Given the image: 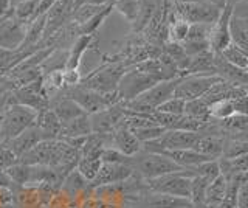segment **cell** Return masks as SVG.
I'll use <instances>...</instances> for the list:
<instances>
[{
	"instance_id": "6da1fadb",
	"label": "cell",
	"mask_w": 248,
	"mask_h": 208,
	"mask_svg": "<svg viewBox=\"0 0 248 208\" xmlns=\"http://www.w3.org/2000/svg\"><path fill=\"white\" fill-rule=\"evenodd\" d=\"M127 165L132 169V174L143 180H149L165 174L183 171L182 166H178L170 159L163 156V154L144 151V149H141L135 156L129 157Z\"/></svg>"
},
{
	"instance_id": "7a4b0ae2",
	"label": "cell",
	"mask_w": 248,
	"mask_h": 208,
	"mask_svg": "<svg viewBox=\"0 0 248 208\" xmlns=\"http://www.w3.org/2000/svg\"><path fill=\"white\" fill-rule=\"evenodd\" d=\"M126 72H127L126 64L112 63V64H107L104 67L96 68L93 73L82 78L79 84L98 92V94L113 96V95H116L118 84L123 78V75Z\"/></svg>"
},
{
	"instance_id": "3957f363",
	"label": "cell",
	"mask_w": 248,
	"mask_h": 208,
	"mask_svg": "<svg viewBox=\"0 0 248 208\" xmlns=\"http://www.w3.org/2000/svg\"><path fill=\"white\" fill-rule=\"evenodd\" d=\"M192 177H194V174L191 169H183L180 173L165 174V176L155 177V179L144 180V183L151 191L161 192V194L175 196V197L189 199Z\"/></svg>"
},
{
	"instance_id": "277c9868",
	"label": "cell",
	"mask_w": 248,
	"mask_h": 208,
	"mask_svg": "<svg viewBox=\"0 0 248 208\" xmlns=\"http://www.w3.org/2000/svg\"><path fill=\"white\" fill-rule=\"evenodd\" d=\"M157 82H160L158 78L138 70L137 67H132L130 70H127L123 75V78L118 84V89H116L118 103L132 101V99H135L137 96L144 94L147 89H151Z\"/></svg>"
},
{
	"instance_id": "5b68a950",
	"label": "cell",
	"mask_w": 248,
	"mask_h": 208,
	"mask_svg": "<svg viewBox=\"0 0 248 208\" xmlns=\"http://www.w3.org/2000/svg\"><path fill=\"white\" fill-rule=\"evenodd\" d=\"M62 92H64L65 96L73 99V101L89 115L101 112V111L107 109V107L118 103L116 95L108 96V95L98 94V92L85 87L82 84H78V86H73V87H65Z\"/></svg>"
},
{
	"instance_id": "8992f818",
	"label": "cell",
	"mask_w": 248,
	"mask_h": 208,
	"mask_svg": "<svg viewBox=\"0 0 248 208\" xmlns=\"http://www.w3.org/2000/svg\"><path fill=\"white\" fill-rule=\"evenodd\" d=\"M223 8H219L208 2H192V3H174V13L177 17L186 20L188 24H208L214 25L219 19Z\"/></svg>"
},
{
	"instance_id": "52a82bcc",
	"label": "cell",
	"mask_w": 248,
	"mask_h": 208,
	"mask_svg": "<svg viewBox=\"0 0 248 208\" xmlns=\"http://www.w3.org/2000/svg\"><path fill=\"white\" fill-rule=\"evenodd\" d=\"M219 81L220 78L216 75H185L177 84V87L174 90V96L183 99V101H191V99L202 98Z\"/></svg>"
},
{
	"instance_id": "ba28073f",
	"label": "cell",
	"mask_w": 248,
	"mask_h": 208,
	"mask_svg": "<svg viewBox=\"0 0 248 208\" xmlns=\"http://www.w3.org/2000/svg\"><path fill=\"white\" fill-rule=\"evenodd\" d=\"M126 115H127V109H126V106H124V103H116L104 111L89 115L92 132L99 134V135H108L124 118H126Z\"/></svg>"
},
{
	"instance_id": "9c48e42d",
	"label": "cell",
	"mask_w": 248,
	"mask_h": 208,
	"mask_svg": "<svg viewBox=\"0 0 248 208\" xmlns=\"http://www.w3.org/2000/svg\"><path fill=\"white\" fill-rule=\"evenodd\" d=\"M107 137H108L107 148H113V149H116L118 152L124 154V156H127V157L135 156V154H138L143 149V143L140 142L138 138L134 135V132L127 128L126 118H124Z\"/></svg>"
},
{
	"instance_id": "30bf717a",
	"label": "cell",
	"mask_w": 248,
	"mask_h": 208,
	"mask_svg": "<svg viewBox=\"0 0 248 208\" xmlns=\"http://www.w3.org/2000/svg\"><path fill=\"white\" fill-rule=\"evenodd\" d=\"M27 28L23 22L13 16V11L5 19L0 20V48L17 50L22 47L27 36Z\"/></svg>"
},
{
	"instance_id": "8fae6325",
	"label": "cell",
	"mask_w": 248,
	"mask_h": 208,
	"mask_svg": "<svg viewBox=\"0 0 248 208\" xmlns=\"http://www.w3.org/2000/svg\"><path fill=\"white\" fill-rule=\"evenodd\" d=\"M132 176V169L127 163H103L99 168L96 177L89 185L92 190L106 187V185H115L127 180Z\"/></svg>"
},
{
	"instance_id": "7c38bea8",
	"label": "cell",
	"mask_w": 248,
	"mask_h": 208,
	"mask_svg": "<svg viewBox=\"0 0 248 208\" xmlns=\"http://www.w3.org/2000/svg\"><path fill=\"white\" fill-rule=\"evenodd\" d=\"M231 16H232V8L231 6H225L219 19L213 25L211 36H209V45H211V50L214 53H222L228 45H231V36H230Z\"/></svg>"
},
{
	"instance_id": "4fadbf2b",
	"label": "cell",
	"mask_w": 248,
	"mask_h": 208,
	"mask_svg": "<svg viewBox=\"0 0 248 208\" xmlns=\"http://www.w3.org/2000/svg\"><path fill=\"white\" fill-rule=\"evenodd\" d=\"M214 65H216V75L220 80L237 87H248V72L228 63L220 53H214Z\"/></svg>"
},
{
	"instance_id": "5bb4252c",
	"label": "cell",
	"mask_w": 248,
	"mask_h": 208,
	"mask_svg": "<svg viewBox=\"0 0 248 208\" xmlns=\"http://www.w3.org/2000/svg\"><path fill=\"white\" fill-rule=\"evenodd\" d=\"M44 140L41 130L37 129L36 123L33 126H30L28 129L23 130L22 134H19L17 137L11 138V140L5 142L3 144L10 149L16 157L20 159L22 156H25L28 151H31L37 143H41Z\"/></svg>"
},
{
	"instance_id": "9a60e30c",
	"label": "cell",
	"mask_w": 248,
	"mask_h": 208,
	"mask_svg": "<svg viewBox=\"0 0 248 208\" xmlns=\"http://www.w3.org/2000/svg\"><path fill=\"white\" fill-rule=\"evenodd\" d=\"M245 94H247V87H237V86H232V84L220 80L219 82H216L203 96H202V99H203L208 106H211L217 101H222V99H236Z\"/></svg>"
},
{
	"instance_id": "2e32d148",
	"label": "cell",
	"mask_w": 248,
	"mask_h": 208,
	"mask_svg": "<svg viewBox=\"0 0 248 208\" xmlns=\"http://www.w3.org/2000/svg\"><path fill=\"white\" fill-rule=\"evenodd\" d=\"M92 125L89 113H82L73 120L61 123V134L58 140H65V138H78V137H89L92 135Z\"/></svg>"
},
{
	"instance_id": "e0dca14e",
	"label": "cell",
	"mask_w": 248,
	"mask_h": 208,
	"mask_svg": "<svg viewBox=\"0 0 248 208\" xmlns=\"http://www.w3.org/2000/svg\"><path fill=\"white\" fill-rule=\"evenodd\" d=\"M96 41V36L95 34H81L78 36V39L73 42V45L70 47L68 50V55H67V64L65 68L67 70H78L82 63V56L85 55L92 44Z\"/></svg>"
},
{
	"instance_id": "ac0fdd59",
	"label": "cell",
	"mask_w": 248,
	"mask_h": 208,
	"mask_svg": "<svg viewBox=\"0 0 248 208\" xmlns=\"http://www.w3.org/2000/svg\"><path fill=\"white\" fill-rule=\"evenodd\" d=\"M103 151H104V148L85 152V154H79V161H78L76 169L89 183L95 179L101 165H103V160H101Z\"/></svg>"
},
{
	"instance_id": "d6986e66",
	"label": "cell",
	"mask_w": 248,
	"mask_h": 208,
	"mask_svg": "<svg viewBox=\"0 0 248 208\" xmlns=\"http://www.w3.org/2000/svg\"><path fill=\"white\" fill-rule=\"evenodd\" d=\"M223 143L225 137L222 135H208L202 134L200 138L196 142V144L192 146L194 151H197L202 156H205L211 160H217L222 157L223 152Z\"/></svg>"
},
{
	"instance_id": "ffe728a7",
	"label": "cell",
	"mask_w": 248,
	"mask_h": 208,
	"mask_svg": "<svg viewBox=\"0 0 248 208\" xmlns=\"http://www.w3.org/2000/svg\"><path fill=\"white\" fill-rule=\"evenodd\" d=\"M158 154H163L165 157L170 159L174 163L182 166L183 169H189V168H194L200 163H203V161L211 160L205 156H202V154H199L197 151H194L192 148H189V149H174V151H160Z\"/></svg>"
},
{
	"instance_id": "44dd1931",
	"label": "cell",
	"mask_w": 248,
	"mask_h": 208,
	"mask_svg": "<svg viewBox=\"0 0 248 208\" xmlns=\"http://www.w3.org/2000/svg\"><path fill=\"white\" fill-rule=\"evenodd\" d=\"M87 191H92L89 182L85 180L79 173H78V169H73V171L65 177V180L62 182L59 194L61 196H67V197H70L73 200L78 196L85 194Z\"/></svg>"
},
{
	"instance_id": "7402d4cb",
	"label": "cell",
	"mask_w": 248,
	"mask_h": 208,
	"mask_svg": "<svg viewBox=\"0 0 248 208\" xmlns=\"http://www.w3.org/2000/svg\"><path fill=\"white\" fill-rule=\"evenodd\" d=\"M36 126L41 130L44 140H58L61 134V121L51 109L37 113Z\"/></svg>"
},
{
	"instance_id": "603a6c76",
	"label": "cell",
	"mask_w": 248,
	"mask_h": 208,
	"mask_svg": "<svg viewBox=\"0 0 248 208\" xmlns=\"http://www.w3.org/2000/svg\"><path fill=\"white\" fill-rule=\"evenodd\" d=\"M185 75H216L214 51L208 50V51L200 53V55L192 56Z\"/></svg>"
},
{
	"instance_id": "cb8c5ba5",
	"label": "cell",
	"mask_w": 248,
	"mask_h": 208,
	"mask_svg": "<svg viewBox=\"0 0 248 208\" xmlns=\"http://www.w3.org/2000/svg\"><path fill=\"white\" fill-rule=\"evenodd\" d=\"M230 36H231V44L234 47L248 53V22L245 19H237L231 16Z\"/></svg>"
},
{
	"instance_id": "d4e9b609",
	"label": "cell",
	"mask_w": 248,
	"mask_h": 208,
	"mask_svg": "<svg viewBox=\"0 0 248 208\" xmlns=\"http://www.w3.org/2000/svg\"><path fill=\"white\" fill-rule=\"evenodd\" d=\"M186 117H189L192 120H197L200 123H209L213 121L211 118V107H209L203 99L197 98V99H191V101L185 103V113Z\"/></svg>"
},
{
	"instance_id": "484cf974",
	"label": "cell",
	"mask_w": 248,
	"mask_h": 208,
	"mask_svg": "<svg viewBox=\"0 0 248 208\" xmlns=\"http://www.w3.org/2000/svg\"><path fill=\"white\" fill-rule=\"evenodd\" d=\"M227 179L220 174L219 177H216V179L208 185L206 188V194H205V205H209V207H217L219 208L222 200L225 197V192H227Z\"/></svg>"
},
{
	"instance_id": "4316f807",
	"label": "cell",
	"mask_w": 248,
	"mask_h": 208,
	"mask_svg": "<svg viewBox=\"0 0 248 208\" xmlns=\"http://www.w3.org/2000/svg\"><path fill=\"white\" fill-rule=\"evenodd\" d=\"M157 10H158V6L154 0H140L138 16H137L134 24H132L134 25V32H143L144 28L149 27Z\"/></svg>"
},
{
	"instance_id": "83f0119b",
	"label": "cell",
	"mask_w": 248,
	"mask_h": 208,
	"mask_svg": "<svg viewBox=\"0 0 248 208\" xmlns=\"http://www.w3.org/2000/svg\"><path fill=\"white\" fill-rule=\"evenodd\" d=\"M113 11V5H107V6H104L103 10H101L99 13H96L95 16H93L92 19H89L85 24H82V25H79L76 28V32H78V34H96V32H98V28L104 24V20L110 16V13Z\"/></svg>"
},
{
	"instance_id": "f1b7e54d",
	"label": "cell",
	"mask_w": 248,
	"mask_h": 208,
	"mask_svg": "<svg viewBox=\"0 0 248 208\" xmlns=\"http://www.w3.org/2000/svg\"><path fill=\"white\" fill-rule=\"evenodd\" d=\"M189 32V24L186 20L177 17V14L174 13V19H170L168 25V41L170 42H178L182 44Z\"/></svg>"
},
{
	"instance_id": "f546056e",
	"label": "cell",
	"mask_w": 248,
	"mask_h": 208,
	"mask_svg": "<svg viewBox=\"0 0 248 208\" xmlns=\"http://www.w3.org/2000/svg\"><path fill=\"white\" fill-rule=\"evenodd\" d=\"M107 6V5H106ZM104 6H99V5H92V3H84L81 6H78V8L72 10V14H70V19L73 20V24H76L78 27L85 24L89 19H92L95 16L96 13H99L103 10Z\"/></svg>"
},
{
	"instance_id": "4dcf8cb0",
	"label": "cell",
	"mask_w": 248,
	"mask_h": 208,
	"mask_svg": "<svg viewBox=\"0 0 248 208\" xmlns=\"http://www.w3.org/2000/svg\"><path fill=\"white\" fill-rule=\"evenodd\" d=\"M113 10L118 11L121 16L132 25L135 22L140 11V0H116Z\"/></svg>"
},
{
	"instance_id": "1f68e13d",
	"label": "cell",
	"mask_w": 248,
	"mask_h": 208,
	"mask_svg": "<svg viewBox=\"0 0 248 208\" xmlns=\"http://www.w3.org/2000/svg\"><path fill=\"white\" fill-rule=\"evenodd\" d=\"M194 176H200L206 179L209 183H211L216 177L220 176V166H219V159L217 160H208V161H203V163H200L194 168H189Z\"/></svg>"
},
{
	"instance_id": "d6a6232c",
	"label": "cell",
	"mask_w": 248,
	"mask_h": 208,
	"mask_svg": "<svg viewBox=\"0 0 248 208\" xmlns=\"http://www.w3.org/2000/svg\"><path fill=\"white\" fill-rule=\"evenodd\" d=\"M134 135L138 138L140 142L143 144L144 143H149V142H154L157 140L158 137H161L163 134L166 132L165 128H161L158 125H151V126H146V128H140V129H130Z\"/></svg>"
},
{
	"instance_id": "836d02e7",
	"label": "cell",
	"mask_w": 248,
	"mask_h": 208,
	"mask_svg": "<svg viewBox=\"0 0 248 208\" xmlns=\"http://www.w3.org/2000/svg\"><path fill=\"white\" fill-rule=\"evenodd\" d=\"M211 30H213V25H208V24H191L189 25L188 36H186L185 41H191V42H203V41H208L209 42Z\"/></svg>"
},
{
	"instance_id": "e575fe53",
	"label": "cell",
	"mask_w": 248,
	"mask_h": 208,
	"mask_svg": "<svg viewBox=\"0 0 248 208\" xmlns=\"http://www.w3.org/2000/svg\"><path fill=\"white\" fill-rule=\"evenodd\" d=\"M220 55L228 61V63H231L232 65H236L239 68H244V70H247V53L239 50L237 47H234V45H228L227 48H225Z\"/></svg>"
},
{
	"instance_id": "d590c367",
	"label": "cell",
	"mask_w": 248,
	"mask_h": 208,
	"mask_svg": "<svg viewBox=\"0 0 248 208\" xmlns=\"http://www.w3.org/2000/svg\"><path fill=\"white\" fill-rule=\"evenodd\" d=\"M211 107V118L214 121H220L231 117L234 113V107H232V99H222L214 104L209 106Z\"/></svg>"
},
{
	"instance_id": "8d00e7d4",
	"label": "cell",
	"mask_w": 248,
	"mask_h": 208,
	"mask_svg": "<svg viewBox=\"0 0 248 208\" xmlns=\"http://www.w3.org/2000/svg\"><path fill=\"white\" fill-rule=\"evenodd\" d=\"M185 103L183 99L180 98H169L168 101H165L161 106L157 107V111L160 112H166V113H170V115H177V117H180V115L185 113Z\"/></svg>"
},
{
	"instance_id": "74e56055",
	"label": "cell",
	"mask_w": 248,
	"mask_h": 208,
	"mask_svg": "<svg viewBox=\"0 0 248 208\" xmlns=\"http://www.w3.org/2000/svg\"><path fill=\"white\" fill-rule=\"evenodd\" d=\"M17 163H19V159L16 157L3 143H0V171H5V169Z\"/></svg>"
},
{
	"instance_id": "f35d334b",
	"label": "cell",
	"mask_w": 248,
	"mask_h": 208,
	"mask_svg": "<svg viewBox=\"0 0 248 208\" xmlns=\"http://www.w3.org/2000/svg\"><path fill=\"white\" fill-rule=\"evenodd\" d=\"M236 208H248V180L240 183L236 197Z\"/></svg>"
},
{
	"instance_id": "ab89813d",
	"label": "cell",
	"mask_w": 248,
	"mask_h": 208,
	"mask_svg": "<svg viewBox=\"0 0 248 208\" xmlns=\"http://www.w3.org/2000/svg\"><path fill=\"white\" fill-rule=\"evenodd\" d=\"M232 107H234V113L248 117V94L232 99Z\"/></svg>"
},
{
	"instance_id": "60d3db41",
	"label": "cell",
	"mask_w": 248,
	"mask_h": 208,
	"mask_svg": "<svg viewBox=\"0 0 248 208\" xmlns=\"http://www.w3.org/2000/svg\"><path fill=\"white\" fill-rule=\"evenodd\" d=\"M232 17L248 19V0H239V2L232 6Z\"/></svg>"
},
{
	"instance_id": "b9f144b4",
	"label": "cell",
	"mask_w": 248,
	"mask_h": 208,
	"mask_svg": "<svg viewBox=\"0 0 248 208\" xmlns=\"http://www.w3.org/2000/svg\"><path fill=\"white\" fill-rule=\"evenodd\" d=\"M11 11H13L11 0H0V20L5 19Z\"/></svg>"
},
{
	"instance_id": "7bdbcfd3",
	"label": "cell",
	"mask_w": 248,
	"mask_h": 208,
	"mask_svg": "<svg viewBox=\"0 0 248 208\" xmlns=\"http://www.w3.org/2000/svg\"><path fill=\"white\" fill-rule=\"evenodd\" d=\"M202 2L213 3L216 6H219V8H225V6H227V2H225V0H202Z\"/></svg>"
},
{
	"instance_id": "ee69618b",
	"label": "cell",
	"mask_w": 248,
	"mask_h": 208,
	"mask_svg": "<svg viewBox=\"0 0 248 208\" xmlns=\"http://www.w3.org/2000/svg\"><path fill=\"white\" fill-rule=\"evenodd\" d=\"M174 3H192V2H202V0H172Z\"/></svg>"
},
{
	"instance_id": "f6af8a7d",
	"label": "cell",
	"mask_w": 248,
	"mask_h": 208,
	"mask_svg": "<svg viewBox=\"0 0 248 208\" xmlns=\"http://www.w3.org/2000/svg\"><path fill=\"white\" fill-rule=\"evenodd\" d=\"M225 2H227V6H231V8H232V6H234L239 0H225Z\"/></svg>"
},
{
	"instance_id": "bcb514c9",
	"label": "cell",
	"mask_w": 248,
	"mask_h": 208,
	"mask_svg": "<svg viewBox=\"0 0 248 208\" xmlns=\"http://www.w3.org/2000/svg\"><path fill=\"white\" fill-rule=\"evenodd\" d=\"M19 2H23V0H11V3L14 5V3H19Z\"/></svg>"
},
{
	"instance_id": "7dc6e473",
	"label": "cell",
	"mask_w": 248,
	"mask_h": 208,
	"mask_svg": "<svg viewBox=\"0 0 248 208\" xmlns=\"http://www.w3.org/2000/svg\"><path fill=\"white\" fill-rule=\"evenodd\" d=\"M247 72H248V53H247Z\"/></svg>"
},
{
	"instance_id": "c3c4849f",
	"label": "cell",
	"mask_w": 248,
	"mask_h": 208,
	"mask_svg": "<svg viewBox=\"0 0 248 208\" xmlns=\"http://www.w3.org/2000/svg\"><path fill=\"white\" fill-rule=\"evenodd\" d=\"M245 20H247V22H248V19H245Z\"/></svg>"
}]
</instances>
